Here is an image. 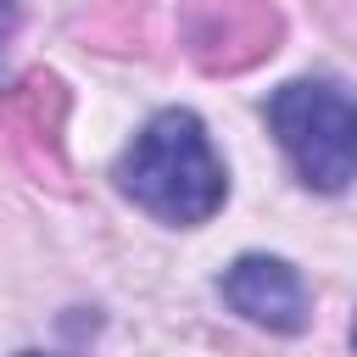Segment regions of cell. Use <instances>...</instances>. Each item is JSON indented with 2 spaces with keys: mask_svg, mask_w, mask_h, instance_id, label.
I'll return each mask as SVG.
<instances>
[{
  "mask_svg": "<svg viewBox=\"0 0 357 357\" xmlns=\"http://www.w3.org/2000/svg\"><path fill=\"white\" fill-rule=\"evenodd\" d=\"M262 112L307 190L340 195L357 178V95L329 78H290L268 95Z\"/></svg>",
  "mask_w": 357,
  "mask_h": 357,
  "instance_id": "cell-2",
  "label": "cell"
},
{
  "mask_svg": "<svg viewBox=\"0 0 357 357\" xmlns=\"http://www.w3.org/2000/svg\"><path fill=\"white\" fill-rule=\"evenodd\" d=\"M218 296H223L245 324L273 329V335H301L307 318H312L307 279H301L284 257H268V251L234 257V262L218 273Z\"/></svg>",
  "mask_w": 357,
  "mask_h": 357,
  "instance_id": "cell-3",
  "label": "cell"
},
{
  "mask_svg": "<svg viewBox=\"0 0 357 357\" xmlns=\"http://www.w3.org/2000/svg\"><path fill=\"white\" fill-rule=\"evenodd\" d=\"M279 17L268 0H190V56L212 73L251 67L273 50Z\"/></svg>",
  "mask_w": 357,
  "mask_h": 357,
  "instance_id": "cell-4",
  "label": "cell"
},
{
  "mask_svg": "<svg viewBox=\"0 0 357 357\" xmlns=\"http://www.w3.org/2000/svg\"><path fill=\"white\" fill-rule=\"evenodd\" d=\"M22 357H39V351H22Z\"/></svg>",
  "mask_w": 357,
  "mask_h": 357,
  "instance_id": "cell-7",
  "label": "cell"
},
{
  "mask_svg": "<svg viewBox=\"0 0 357 357\" xmlns=\"http://www.w3.org/2000/svg\"><path fill=\"white\" fill-rule=\"evenodd\" d=\"M112 178L139 212H151L167 229H195V223L218 218L223 201H229L223 156L212 151L206 123L195 112H184V106L156 112L134 134V145L117 156Z\"/></svg>",
  "mask_w": 357,
  "mask_h": 357,
  "instance_id": "cell-1",
  "label": "cell"
},
{
  "mask_svg": "<svg viewBox=\"0 0 357 357\" xmlns=\"http://www.w3.org/2000/svg\"><path fill=\"white\" fill-rule=\"evenodd\" d=\"M11 33H17V0H0V50L11 45Z\"/></svg>",
  "mask_w": 357,
  "mask_h": 357,
  "instance_id": "cell-5",
  "label": "cell"
},
{
  "mask_svg": "<svg viewBox=\"0 0 357 357\" xmlns=\"http://www.w3.org/2000/svg\"><path fill=\"white\" fill-rule=\"evenodd\" d=\"M351 351H357V324H351Z\"/></svg>",
  "mask_w": 357,
  "mask_h": 357,
  "instance_id": "cell-6",
  "label": "cell"
}]
</instances>
